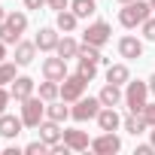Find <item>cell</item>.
<instances>
[{
	"label": "cell",
	"instance_id": "cell-1",
	"mask_svg": "<svg viewBox=\"0 0 155 155\" xmlns=\"http://www.w3.org/2000/svg\"><path fill=\"white\" fill-rule=\"evenodd\" d=\"M149 15H152V3H149V0H131V3H125V9L119 12V21L125 28H137Z\"/></svg>",
	"mask_w": 155,
	"mask_h": 155
},
{
	"label": "cell",
	"instance_id": "cell-2",
	"mask_svg": "<svg viewBox=\"0 0 155 155\" xmlns=\"http://www.w3.org/2000/svg\"><path fill=\"white\" fill-rule=\"evenodd\" d=\"M149 82H131L128 79V88H125V104H128V110L131 113H143L146 110V104H149Z\"/></svg>",
	"mask_w": 155,
	"mask_h": 155
},
{
	"label": "cell",
	"instance_id": "cell-3",
	"mask_svg": "<svg viewBox=\"0 0 155 155\" xmlns=\"http://www.w3.org/2000/svg\"><path fill=\"white\" fill-rule=\"evenodd\" d=\"M43 116H46V101L43 97L31 94L28 101H21V122H25V128H40Z\"/></svg>",
	"mask_w": 155,
	"mask_h": 155
},
{
	"label": "cell",
	"instance_id": "cell-4",
	"mask_svg": "<svg viewBox=\"0 0 155 155\" xmlns=\"http://www.w3.org/2000/svg\"><path fill=\"white\" fill-rule=\"evenodd\" d=\"M85 85H88V79H82L79 73L61 79V101H64V104H76V101L85 94Z\"/></svg>",
	"mask_w": 155,
	"mask_h": 155
},
{
	"label": "cell",
	"instance_id": "cell-5",
	"mask_svg": "<svg viewBox=\"0 0 155 155\" xmlns=\"http://www.w3.org/2000/svg\"><path fill=\"white\" fill-rule=\"evenodd\" d=\"M101 110H104L101 97H79V101H76V107L70 110V116H73L76 122H88V119H97Z\"/></svg>",
	"mask_w": 155,
	"mask_h": 155
},
{
	"label": "cell",
	"instance_id": "cell-6",
	"mask_svg": "<svg viewBox=\"0 0 155 155\" xmlns=\"http://www.w3.org/2000/svg\"><path fill=\"white\" fill-rule=\"evenodd\" d=\"M110 34H113V31H110V25H107V21H94V25H88V28H85L82 43H88V46H97V49H101V46H107V43H110Z\"/></svg>",
	"mask_w": 155,
	"mask_h": 155
},
{
	"label": "cell",
	"instance_id": "cell-7",
	"mask_svg": "<svg viewBox=\"0 0 155 155\" xmlns=\"http://www.w3.org/2000/svg\"><path fill=\"white\" fill-rule=\"evenodd\" d=\"M91 149H94L97 155H116V152L122 149V140H119L113 131H107V134H101L97 140H91Z\"/></svg>",
	"mask_w": 155,
	"mask_h": 155
},
{
	"label": "cell",
	"instance_id": "cell-8",
	"mask_svg": "<svg viewBox=\"0 0 155 155\" xmlns=\"http://www.w3.org/2000/svg\"><path fill=\"white\" fill-rule=\"evenodd\" d=\"M43 76H46V79H55V82L67 79V61H64L61 55L46 58V61H43Z\"/></svg>",
	"mask_w": 155,
	"mask_h": 155
},
{
	"label": "cell",
	"instance_id": "cell-9",
	"mask_svg": "<svg viewBox=\"0 0 155 155\" xmlns=\"http://www.w3.org/2000/svg\"><path fill=\"white\" fill-rule=\"evenodd\" d=\"M34 88H37V82L31 79V76H15V79L9 82V91H12V101H28L31 94H34Z\"/></svg>",
	"mask_w": 155,
	"mask_h": 155
},
{
	"label": "cell",
	"instance_id": "cell-10",
	"mask_svg": "<svg viewBox=\"0 0 155 155\" xmlns=\"http://www.w3.org/2000/svg\"><path fill=\"white\" fill-rule=\"evenodd\" d=\"M21 128H25L21 116L15 119V116H6V113H0V137H6V140H15V137L21 134Z\"/></svg>",
	"mask_w": 155,
	"mask_h": 155
},
{
	"label": "cell",
	"instance_id": "cell-11",
	"mask_svg": "<svg viewBox=\"0 0 155 155\" xmlns=\"http://www.w3.org/2000/svg\"><path fill=\"white\" fill-rule=\"evenodd\" d=\"M40 137L49 143V146H55V143H61L64 140V131H61V122H52V119H46V122H40Z\"/></svg>",
	"mask_w": 155,
	"mask_h": 155
},
{
	"label": "cell",
	"instance_id": "cell-12",
	"mask_svg": "<svg viewBox=\"0 0 155 155\" xmlns=\"http://www.w3.org/2000/svg\"><path fill=\"white\" fill-rule=\"evenodd\" d=\"M119 55L128 58V61H134V58L143 55V43H140L137 37H122V40H119Z\"/></svg>",
	"mask_w": 155,
	"mask_h": 155
},
{
	"label": "cell",
	"instance_id": "cell-13",
	"mask_svg": "<svg viewBox=\"0 0 155 155\" xmlns=\"http://www.w3.org/2000/svg\"><path fill=\"white\" fill-rule=\"evenodd\" d=\"M101 104L104 107H119L122 101H125V94H122V85H116V82H107L104 88H101Z\"/></svg>",
	"mask_w": 155,
	"mask_h": 155
},
{
	"label": "cell",
	"instance_id": "cell-14",
	"mask_svg": "<svg viewBox=\"0 0 155 155\" xmlns=\"http://www.w3.org/2000/svg\"><path fill=\"white\" fill-rule=\"evenodd\" d=\"M64 143L73 149V152H85L91 143H88V134L85 131H76V128H70V131H64Z\"/></svg>",
	"mask_w": 155,
	"mask_h": 155
},
{
	"label": "cell",
	"instance_id": "cell-15",
	"mask_svg": "<svg viewBox=\"0 0 155 155\" xmlns=\"http://www.w3.org/2000/svg\"><path fill=\"white\" fill-rule=\"evenodd\" d=\"M37 49L40 52H55V46H58V31L55 28H40V34H37Z\"/></svg>",
	"mask_w": 155,
	"mask_h": 155
},
{
	"label": "cell",
	"instance_id": "cell-16",
	"mask_svg": "<svg viewBox=\"0 0 155 155\" xmlns=\"http://www.w3.org/2000/svg\"><path fill=\"white\" fill-rule=\"evenodd\" d=\"M97 125H101V131H116V128L122 125V119H119L116 107H104V110L97 113Z\"/></svg>",
	"mask_w": 155,
	"mask_h": 155
},
{
	"label": "cell",
	"instance_id": "cell-17",
	"mask_svg": "<svg viewBox=\"0 0 155 155\" xmlns=\"http://www.w3.org/2000/svg\"><path fill=\"white\" fill-rule=\"evenodd\" d=\"M34 55H37V43H15V64L18 67H28L31 61H34Z\"/></svg>",
	"mask_w": 155,
	"mask_h": 155
},
{
	"label": "cell",
	"instance_id": "cell-18",
	"mask_svg": "<svg viewBox=\"0 0 155 155\" xmlns=\"http://www.w3.org/2000/svg\"><path fill=\"white\" fill-rule=\"evenodd\" d=\"M131 79V70L125 64H110L107 67V82H116V85H128Z\"/></svg>",
	"mask_w": 155,
	"mask_h": 155
},
{
	"label": "cell",
	"instance_id": "cell-19",
	"mask_svg": "<svg viewBox=\"0 0 155 155\" xmlns=\"http://www.w3.org/2000/svg\"><path fill=\"white\" fill-rule=\"evenodd\" d=\"M76 21H79V15H76L73 9H61L58 18H55V28L64 31V34H70V31H76Z\"/></svg>",
	"mask_w": 155,
	"mask_h": 155
},
{
	"label": "cell",
	"instance_id": "cell-20",
	"mask_svg": "<svg viewBox=\"0 0 155 155\" xmlns=\"http://www.w3.org/2000/svg\"><path fill=\"white\" fill-rule=\"evenodd\" d=\"M122 125H125V131H128V134H134V137H137V134H143V131L149 128V122H146V116H143V113H131Z\"/></svg>",
	"mask_w": 155,
	"mask_h": 155
},
{
	"label": "cell",
	"instance_id": "cell-21",
	"mask_svg": "<svg viewBox=\"0 0 155 155\" xmlns=\"http://www.w3.org/2000/svg\"><path fill=\"white\" fill-rule=\"evenodd\" d=\"M55 52H58L64 61H67V58H76V55H79V43H76L73 37H64V40H58Z\"/></svg>",
	"mask_w": 155,
	"mask_h": 155
},
{
	"label": "cell",
	"instance_id": "cell-22",
	"mask_svg": "<svg viewBox=\"0 0 155 155\" xmlns=\"http://www.w3.org/2000/svg\"><path fill=\"white\" fill-rule=\"evenodd\" d=\"M70 9L79 15V18H91V15L97 12V3H94V0H73Z\"/></svg>",
	"mask_w": 155,
	"mask_h": 155
},
{
	"label": "cell",
	"instance_id": "cell-23",
	"mask_svg": "<svg viewBox=\"0 0 155 155\" xmlns=\"http://www.w3.org/2000/svg\"><path fill=\"white\" fill-rule=\"evenodd\" d=\"M40 97L49 104V101H55V97H61V85L55 82V79H46V82H40Z\"/></svg>",
	"mask_w": 155,
	"mask_h": 155
},
{
	"label": "cell",
	"instance_id": "cell-24",
	"mask_svg": "<svg viewBox=\"0 0 155 155\" xmlns=\"http://www.w3.org/2000/svg\"><path fill=\"white\" fill-rule=\"evenodd\" d=\"M6 25H9L15 34H25V31H28V15H25V12H6Z\"/></svg>",
	"mask_w": 155,
	"mask_h": 155
},
{
	"label": "cell",
	"instance_id": "cell-25",
	"mask_svg": "<svg viewBox=\"0 0 155 155\" xmlns=\"http://www.w3.org/2000/svg\"><path fill=\"white\" fill-rule=\"evenodd\" d=\"M70 116V110L64 107V104H52L49 101V107H46V119H52V122H64Z\"/></svg>",
	"mask_w": 155,
	"mask_h": 155
},
{
	"label": "cell",
	"instance_id": "cell-26",
	"mask_svg": "<svg viewBox=\"0 0 155 155\" xmlns=\"http://www.w3.org/2000/svg\"><path fill=\"white\" fill-rule=\"evenodd\" d=\"M25 152H28V155H46V152H52V146H49V143L40 137V140L28 143V146H25Z\"/></svg>",
	"mask_w": 155,
	"mask_h": 155
},
{
	"label": "cell",
	"instance_id": "cell-27",
	"mask_svg": "<svg viewBox=\"0 0 155 155\" xmlns=\"http://www.w3.org/2000/svg\"><path fill=\"white\" fill-rule=\"evenodd\" d=\"M76 73H79L82 79H88V82H91V79H94V73H97V64H94V61H82V58H79V70H76Z\"/></svg>",
	"mask_w": 155,
	"mask_h": 155
},
{
	"label": "cell",
	"instance_id": "cell-28",
	"mask_svg": "<svg viewBox=\"0 0 155 155\" xmlns=\"http://www.w3.org/2000/svg\"><path fill=\"white\" fill-rule=\"evenodd\" d=\"M0 40H3L6 46H15V43L21 40V34H15V31H12V28L3 21V25H0Z\"/></svg>",
	"mask_w": 155,
	"mask_h": 155
},
{
	"label": "cell",
	"instance_id": "cell-29",
	"mask_svg": "<svg viewBox=\"0 0 155 155\" xmlns=\"http://www.w3.org/2000/svg\"><path fill=\"white\" fill-rule=\"evenodd\" d=\"M12 79H15V64L0 61V85H9Z\"/></svg>",
	"mask_w": 155,
	"mask_h": 155
},
{
	"label": "cell",
	"instance_id": "cell-30",
	"mask_svg": "<svg viewBox=\"0 0 155 155\" xmlns=\"http://www.w3.org/2000/svg\"><path fill=\"white\" fill-rule=\"evenodd\" d=\"M140 28H143V37H146V40H152V43H155V18H152V15H149V18H146V21H143V25H140Z\"/></svg>",
	"mask_w": 155,
	"mask_h": 155
},
{
	"label": "cell",
	"instance_id": "cell-31",
	"mask_svg": "<svg viewBox=\"0 0 155 155\" xmlns=\"http://www.w3.org/2000/svg\"><path fill=\"white\" fill-rule=\"evenodd\" d=\"M9 101H12V91H6L3 85H0V113H6V107H9Z\"/></svg>",
	"mask_w": 155,
	"mask_h": 155
},
{
	"label": "cell",
	"instance_id": "cell-32",
	"mask_svg": "<svg viewBox=\"0 0 155 155\" xmlns=\"http://www.w3.org/2000/svg\"><path fill=\"white\" fill-rule=\"evenodd\" d=\"M143 116H146V122H149V128H155V104H146V110H143Z\"/></svg>",
	"mask_w": 155,
	"mask_h": 155
},
{
	"label": "cell",
	"instance_id": "cell-33",
	"mask_svg": "<svg viewBox=\"0 0 155 155\" xmlns=\"http://www.w3.org/2000/svg\"><path fill=\"white\" fill-rule=\"evenodd\" d=\"M46 3H49V6L55 9V12H61V9H67V6H70L67 0H46Z\"/></svg>",
	"mask_w": 155,
	"mask_h": 155
},
{
	"label": "cell",
	"instance_id": "cell-34",
	"mask_svg": "<svg viewBox=\"0 0 155 155\" xmlns=\"http://www.w3.org/2000/svg\"><path fill=\"white\" fill-rule=\"evenodd\" d=\"M152 152H155V146H152V143H143V146H137L134 155H152Z\"/></svg>",
	"mask_w": 155,
	"mask_h": 155
},
{
	"label": "cell",
	"instance_id": "cell-35",
	"mask_svg": "<svg viewBox=\"0 0 155 155\" xmlns=\"http://www.w3.org/2000/svg\"><path fill=\"white\" fill-rule=\"evenodd\" d=\"M46 6V0H25V9H40Z\"/></svg>",
	"mask_w": 155,
	"mask_h": 155
},
{
	"label": "cell",
	"instance_id": "cell-36",
	"mask_svg": "<svg viewBox=\"0 0 155 155\" xmlns=\"http://www.w3.org/2000/svg\"><path fill=\"white\" fill-rule=\"evenodd\" d=\"M3 58H6V43L0 40V61H3Z\"/></svg>",
	"mask_w": 155,
	"mask_h": 155
},
{
	"label": "cell",
	"instance_id": "cell-37",
	"mask_svg": "<svg viewBox=\"0 0 155 155\" xmlns=\"http://www.w3.org/2000/svg\"><path fill=\"white\" fill-rule=\"evenodd\" d=\"M149 91L155 94V73H152V79H149Z\"/></svg>",
	"mask_w": 155,
	"mask_h": 155
},
{
	"label": "cell",
	"instance_id": "cell-38",
	"mask_svg": "<svg viewBox=\"0 0 155 155\" xmlns=\"http://www.w3.org/2000/svg\"><path fill=\"white\" fill-rule=\"evenodd\" d=\"M3 21H6V9H3V6H0V25H3Z\"/></svg>",
	"mask_w": 155,
	"mask_h": 155
},
{
	"label": "cell",
	"instance_id": "cell-39",
	"mask_svg": "<svg viewBox=\"0 0 155 155\" xmlns=\"http://www.w3.org/2000/svg\"><path fill=\"white\" fill-rule=\"evenodd\" d=\"M149 134H152V146H155V131H149Z\"/></svg>",
	"mask_w": 155,
	"mask_h": 155
},
{
	"label": "cell",
	"instance_id": "cell-40",
	"mask_svg": "<svg viewBox=\"0 0 155 155\" xmlns=\"http://www.w3.org/2000/svg\"><path fill=\"white\" fill-rule=\"evenodd\" d=\"M119 3H122V6H125V3H131V0H119Z\"/></svg>",
	"mask_w": 155,
	"mask_h": 155
},
{
	"label": "cell",
	"instance_id": "cell-41",
	"mask_svg": "<svg viewBox=\"0 0 155 155\" xmlns=\"http://www.w3.org/2000/svg\"><path fill=\"white\" fill-rule=\"evenodd\" d=\"M149 3H152V9H155V0H149Z\"/></svg>",
	"mask_w": 155,
	"mask_h": 155
}]
</instances>
